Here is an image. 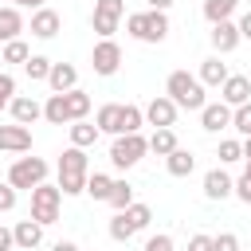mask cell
<instances>
[{"instance_id":"17","label":"cell","mask_w":251,"mask_h":251,"mask_svg":"<svg viewBox=\"0 0 251 251\" xmlns=\"http://www.w3.org/2000/svg\"><path fill=\"white\" fill-rule=\"evenodd\" d=\"M47 86H51L55 94H63V90H75V86H78V67H75V63H51Z\"/></svg>"},{"instance_id":"50","label":"cell","mask_w":251,"mask_h":251,"mask_svg":"<svg viewBox=\"0 0 251 251\" xmlns=\"http://www.w3.org/2000/svg\"><path fill=\"white\" fill-rule=\"evenodd\" d=\"M90 4H94V0H90Z\"/></svg>"},{"instance_id":"11","label":"cell","mask_w":251,"mask_h":251,"mask_svg":"<svg viewBox=\"0 0 251 251\" xmlns=\"http://www.w3.org/2000/svg\"><path fill=\"white\" fill-rule=\"evenodd\" d=\"M208 39H212L216 55H231V51L243 43V39H239V27H235V20H220V24H212Z\"/></svg>"},{"instance_id":"25","label":"cell","mask_w":251,"mask_h":251,"mask_svg":"<svg viewBox=\"0 0 251 251\" xmlns=\"http://www.w3.org/2000/svg\"><path fill=\"white\" fill-rule=\"evenodd\" d=\"M165 169H169V176H188V173L196 169V157H192L188 149H180V145H176V149L165 157Z\"/></svg>"},{"instance_id":"42","label":"cell","mask_w":251,"mask_h":251,"mask_svg":"<svg viewBox=\"0 0 251 251\" xmlns=\"http://www.w3.org/2000/svg\"><path fill=\"white\" fill-rule=\"evenodd\" d=\"M188 251H212V235H204V231L192 235V239H188Z\"/></svg>"},{"instance_id":"16","label":"cell","mask_w":251,"mask_h":251,"mask_svg":"<svg viewBox=\"0 0 251 251\" xmlns=\"http://www.w3.org/2000/svg\"><path fill=\"white\" fill-rule=\"evenodd\" d=\"M231 184H235V180H231L227 169H220V165L204 173V196H208V200H227V196H231Z\"/></svg>"},{"instance_id":"21","label":"cell","mask_w":251,"mask_h":251,"mask_svg":"<svg viewBox=\"0 0 251 251\" xmlns=\"http://www.w3.org/2000/svg\"><path fill=\"white\" fill-rule=\"evenodd\" d=\"M227 75H231V71H227V63H224L220 55H208V59L200 63V75H196V78H200L204 86H220Z\"/></svg>"},{"instance_id":"49","label":"cell","mask_w":251,"mask_h":251,"mask_svg":"<svg viewBox=\"0 0 251 251\" xmlns=\"http://www.w3.org/2000/svg\"><path fill=\"white\" fill-rule=\"evenodd\" d=\"M239 4H251V0H239Z\"/></svg>"},{"instance_id":"14","label":"cell","mask_w":251,"mask_h":251,"mask_svg":"<svg viewBox=\"0 0 251 251\" xmlns=\"http://www.w3.org/2000/svg\"><path fill=\"white\" fill-rule=\"evenodd\" d=\"M0 149L4 153H27L31 149V129L12 122V126H0Z\"/></svg>"},{"instance_id":"36","label":"cell","mask_w":251,"mask_h":251,"mask_svg":"<svg viewBox=\"0 0 251 251\" xmlns=\"http://www.w3.org/2000/svg\"><path fill=\"white\" fill-rule=\"evenodd\" d=\"M137 231L129 227V220L122 216V212H114V220H110V239H118V243H129Z\"/></svg>"},{"instance_id":"8","label":"cell","mask_w":251,"mask_h":251,"mask_svg":"<svg viewBox=\"0 0 251 251\" xmlns=\"http://www.w3.org/2000/svg\"><path fill=\"white\" fill-rule=\"evenodd\" d=\"M145 126H153V129H165V126H176V114H180V106L169 98V94H153L145 106Z\"/></svg>"},{"instance_id":"41","label":"cell","mask_w":251,"mask_h":251,"mask_svg":"<svg viewBox=\"0 0 251 251\" xmlns=\"http://www.w3.org/2000/svg\"><path fill=\"white\" fill-rule=\"evenodd\" d=\"M16 208V188L8 180H0V212H12Z\"/></svg>"},{"instance_id":"38","label":"cell","mask_w":251,"mask_h":251,"mask_svg":"<svg viewBox=\"0 0 251 251\" xmlns=\"http://www.w3.org/2000/svg\"><path fill=\"white\" fill-rule=\"evenodd\" d=\"M16 98V78L8 71H0V110H8V102Z\"/></svg>"},{"instance_id":"30","label":"cell","mask_w":251,"mask_h":251,"mask_svg":"<svg viewBox=\"0 0 251 251\" xmlns=\"http://www.w3.org/2000/svg\"><path fill=\"white\" fill-rule=\"evenodd\" d=\"M145 126V110L133 102H122V133H141Z\"/></svg>"},{"instance_id":"37","label":"cell","mask_w":251,"mask_h":251,"mask_svg":"<svg viewBox=\"0 0 251 251\" xmlns=\"http://www.w3.org/2000/svg\"><path fill=\"white\" fill-rule=\"evenodd\" d=\"M212 251H239V235H235V231H220V235H212Z\"/></svg>"},{"instance_id":"18","label":"cell","mask_w":251,"mask_h":251,"mask_svg":"<svg viewBox=\"0 0 251 251\" xmlns=\"http://www.w3.org/2000/svg\"><path fill=\"white\" fill-rule=\"evenodd\" d=\"M12 239H16V247H20V251H31V247H39V243H43V224H35V220L27 216V220H20V224L12 227Z\"/></svg>"},{"instance_id":"29","label":"cell","mask_w":251,"mask_h":251,"mask_svg":"<svg viewBox=\"0 0 251 251\" xmlns=\"http://www.w3.org/2000/svg\"><path fill=\"white\" fill-rule=\"evenodd\" d=\"M110 184H114V176H106V173H86V196L90 200H110Z\"/></svg>"},{"instance_id":"24","label":"cell","mask_w":251,"mask_h":251,"mask_svg":"<svg viewBox=\"0 0 251 251\" xmlns=\"http://www.w3.org/2000/svg\"><path fill=\"white\" fill-rule=\"evenodd\" d=\"M145 141H149V153H157V157H169V153L180 145V141H176V133H173V126H165V129H153Z\"/></svg>"},{"instance_id":"2","label":"cell","mask_w":251,"mask_h":251,"mask_svg":"<svg viewBox=\"0 0 251 251\" xmlns=\"http://www.w3.org/2000/svg\"><path fill=\"white\" fill-rule=\"evenodd\" d=\"M126 31H129L137 43H165V35H169V16H165V12H153V8L129 12V16H126Z\"/></svg>"},{"instance_id":"3","label":"cell","mask_w":251,"mask_h":251,"mask_svg":"<svg viewBox=\"0 0 251 251\" xmlns=\"http://www.w3.org/2000/svg\"><path fill=\"white\" fill-rule=\"evenodd\" d=\"M165 94L180 106V110H200L208 98H204V82L196 78V75H188V71H173L169 78H165Z\"/></svg>"},{"instance_id":"22","label":"cell","mask_w":251,"mask_h":251,"mask_svg":"<svg viewBox=\"0 0 251 251\" xmlns=\"http://www.w3.org/2000/svg\"><path fill=\"white\" fill-rule=\"evenodd\" d=\"M63 102H67L71 122L86 118V114H90V106H94V102H90V94H86V90H78V86H75V90H63Z\"/></svg>"},{"instance_id":"40","label":"cell","mask_w":251,"mask_h":251,"mask_svg":"<svg viewBox=\"0 0 251 251\" xmlns=\"http://www.w3.org/2000/svg\"><path fill=\"white\" fill-rule=\"evenodd\" d=\"M145 251H173V235H169V231L149 235V239H145Z\"/></svg>"},{"instance_id":"15","label":"cell","mask_w":251,"mask_h":251,"mask_svg":"<svg viewBox=\"0 0 251 251\" xmlns=\"http://www.w3.org/2000/svg\"><path fill=\"white\" fill-rule=\"evenodd\" d=\"M8 114H12V122L31 126V122H39V118H43V106H39L35 98H27V94H16V98L8 102Z\"/></svg>"},{"instance_id":"33","label":"cell","mask_w":251,"mask_h":251,"mask_svg":"<svg viewBox=\"0 0 251 251\" xmlns=\"http://www.w3.org/2000/svg\"><path fill=\"white\" fill-rule=\"evenodd\" d=\"M216 157H220V165H235V161H243V137H224L220 149H216Z\"/></svg>"},{"instance_id":"13","label":"cell","mask_w":251,"mask_h":251,"mask_svg":"<svg viewBox=\"0 0 251 251\" xmlns=\"http://www.w3.org/2000/svg\"><path fill=\"white\" fill-rule=\"evenodd\" d=\"M59 27H63V16L55 8H35L31 12V35L35 39H55Z\"/></svg>"},{"instance_id":"4","label":"cell","mask_w":251,"mask_h":251,"mask_svg":"<svg viewBox=\"0 0 251 251\" xmlns=\"http://www.w3.org/2000/svg\"><path fill=\"white\" fill-rule=\"evenodd\" d=\"M145 153H149V141H145L141 133H118L114 145H110V165L126 173V169H133Z\"/></svg>"},{"instance_id":"5","label":"cell","mask_w":251,"mask_h":251,"mask_svg":"<svg viewBox=\"0 0 251 251\" xmlns=\"http://www.w3.org/2000/svg\"><path fill=\"white\" fill-rule=\"evenodd\" d=\"M47 169H51V165H47L43 157H16V161H12V169H8V184H12L16 192H20V188H27V192H31L35 184H43V180H47Z\"/></svg>"},{"instance_id":"32","label":"cell","mask_w":251,"mask_h":251,"mask_svg":"<svg viewBox=\"0 0 251 251\" xmlns=\"http://www.w3.org/2000/svg\"><path fill=\"white\" fill-rule=\"evenodd\" d=\"M24 75H27L31 82H47V75H51V59H47V55H27Z\"/></svg>"},{"instance_id":"39","label":"cell","mask_w":251,"mask_h":251,"mask_svg":"<svg viewBox=\"0 0 251 251\" xmlns=\"http://www.w3.org/2000/svg\"><path fill=\"white\" fill-rule=\"evenodd\" d=\"M231 196H239L243 204H251V173H239L235 184H231Z\"/></svg>"},{"instance_id":"19","label":"cell","mask_w":251,"mask_h":251,"mask_svg":"<svg viewBox=\"0 0 251 251\" xmlns=\"http://www.w3.org/2000/svg\"><path fill=\"white\" fill-rule=\"evenodd\" d=\"M94 126H98V133L118 137V133H122V102H106V106H98Z\"/></svg>"},{"instance_id":"9","label":"cell","mask_w":251,"mask_h":251,"mask_svg":"<svg viewBox=\"0 0 251 251\" xmlns=\"http://www.w3.org/2000/svg\"><path fill=\"white\" fill-rule=\"evenodd\" d=\"M90 67H94V75H102V78L118 75V67H122V47H118L114 39H98V43H94V55H90Z\"/></svg>"},{"instance_id":"12","label":"cell","mask_w":251,"mask_h":251,"mask_svg":"<svg viewBox=\"0 0 251 251\" xmlns=\"http://www.w3.org/2000/svg\"><path fill=\"white\" fill-rule=\"evenodd\" d=\"M220 102H227L231 110L243 106V102H251V78L247 75H227L220 82Z\"/></svg>"},{"instance_id":"47","label":"cell","mask_w":251,"mask_h":251,"mask_svg":"<svg viewBox=\"0 0 251 251\" xmlns=\"http://www.w3.org/2000/svg\"><path fill=\"white\" fill-rule=\"evenodd\" d=\"M12 4H16V8H31V12L43 8V0H12Z\"/></svg>"},{"instance_id":"10","label":"cell","mask_w":251,"mask_h":251,"mask_svg":"<svg viewBox=\"0 0 251 251\" xmlns=\"http://www.w3.org/2000/svg\"><path fill=\"white\" fill-rule=\"evenodd\" d=\"M196 114H200V129H208V133L231 129V106L227 102H204Z\"/></svg>"},{"instance_id":"43","label":"cell","mask_w":251,"mask_h":251,"mask_svg":"<svg viewBox=\"0 0 251 251\" xmlns=\"http://www.w3.org/2000/svg\"><path fill=\"white\" fill-rule=\"evenodd\" d=\"M235 27H239V39H251V12H243L235 20Z\"/></svg>"},{"instance_id":"7","label":"cell","mask_w":251,"mask_h":251,"mask_svg":"<svg viewBox=\"0 0 251 251\" xmlns=\"http://www.w3.org/2000/svg\"><path fill=\"white\" fill-rule=\"evenodd\" d=\"M122 16H126V0H94V16H90L94 35L98 39H114Z\"/></svg>"},{"instance_id":"48","label":"cell","mask_w":251,"mask_h":251,"mask_svg":"<svg viewBox=\"0 0 251 251\" xmlns=\"http://www.w3.org/2000/svg\"><path fill=\"white\" fill-rule=\"evenodd\" d=\"M251 157V137H243V161Z\"/></svg>"},{"instance_id":"45","label":"cell","mask_w":251,"mask_h":251,"mask_svg":"<svg viewBox=\"0 0 251 251\" xmlns=\"http://www.w3.org/2000/svg\"><path fill=\"white\" fill-rule=\"evenodd\" d=\"M145 4H149L153 12H169V8H173V0H145Z\"/></svg>"},{"instance_id":"20","label":"cell","mask_w":251,"mask_h":251,"mask_svg":"<svg viewBox=\"0 0 251 251\" xmlns=\"http://www.w3.org/2000/svg\"><path fill=\"white\" fill-rule=\"evenodd\" d=\"M20 31H24V16H20V8H16V4H4V8H0V43L20 39Z\"/></svg>"},{"instance_id":"27","label":"cell","mask_w":251,"mask_h":251,"mask_svg":"<svg viewBox=\"0 0 251 251\" xmlns=\"http://www.w3.org/2000/svg\"><path fill=\"white\" fill-rule=\"evenodd\" d=\"M122 216L129 220V227H133V231H145V227L153 224V208H149V204H141V200H133L129 208H122Z\"/></svg>"},{"instance_id":"1","label":"cell","mask_w":251,"mask_h":251,"mask_svg":"<svg viewBox=\"0 0 251 251\" xmlns=\"http://www.w3.org/2000/svg\"><path fill=\"white\" fill-rule=\"evenodd\" d=\"M59 192L63 196H82V188H86V173H90V161H86V149H78V145H67L63 153H59Z\"/></svg>"},{"instance_id":"46","label":"cell","mask_w":251,"mask_h":251,"mask_svg":"<svg viewBox=\"0 0 251 251\" xmlns=\"http://www.w3.org/2000/svg\"><path fill=\"white\" fill-rule=\"evenodd\" d=\"M51 251H78V243H71V239H59Z\"/></svg>"},{"instance_id":"35","label":"cell","mask_w":251,"mask_h":251,"mask_svg":"<svg viewBox=\"0 0 251 251\" xmlns=\"http://www.w3.org/2000/svg\"><path fill=\"white\" fill-rule=\"evenodd\" d=\"M231 129L239 137H251V102H243V106L231 110Z\"/></svg>"},{"instance_id":"23","label":"cell","mask_w":251,"mask_h":251,"mask_svg":"<svg viewBox=\"0 0 251 251\" xmlns=\"http://www.w3.org/2000/svg\"><path fill=\"white\" fill-rule=\"evenodd\" d=\"M67 129H71V145H78V149H90V145L98 141V126H94V122H86V118L71 122Z\"/></svg>"},{"instance_id":"34","label":"cell","mask_w":251,"mask_h":251,"mask_svg":"<svg viewBox=\"0 0 251 251\" xmlns=\"http://www.w3.org/2000/svg\"><path fill=\"white\" fill-rule=\"evenodd\" d=\"M27 55H31V47L24 39H8L0 51V63H27Z\"/></svg>"},{"instance_id":"28","label":"cell","mask_w":251,"mask_h":251,"mask_svg":"<svg viewBox=\"0 0 251 251\" xmlns=\"http://www.w3.org/2000/svg\"><path fill=\"white\" fill-rule=\"evenodd\" d=\"M43 118H47L51 126H71V114H67V102H63V94H51V98L43 102Z\"/></svg>"},{"instance_id":"44","label":"cell","mask_w":251,"mask_h":251,"mask_svg":"<svg viewBox=\"0 0 251 251\" xmlns=\"http://www.w3.org/2000/svg\"><path fill=\"white\" fill-rule=\"evenodd\" d=\"M16 247V239H12V227H4L0 224V251H12Z\"/></svg>"},{"instance_id":"31","label":"cell","mask_w":251,"mask_h":251,"mask_svg":"<svg viewBox=\"0 0 251 251\" xmlns=\"http://www.w3.org/2000/svg\"><path fill=\"white\" fill-rule=\"evenodd\" d=\"M106 204H110L114 212L129 208V204H133V184H129V180H114V184H110V200H106Z\"/></svg>"},{"instance_id":"6","label":"cell","mask_w":251,"mask_h":251,"mask_svg":"<svg viewBox=\"0 0 251 251\" xmlns=\"http://www.w3.org/2000/svg\"><path fill=\"white\" fill-rule=\"evenodd\" d=\"M59 204H63V192H59V184H35L31 188V220L35 224H55L59 220Z\"/></svg>"},{"instance_id":"26","label":"cell","mask_w":251,"mask_h":251,"mask_svg":"<svg viewBox=\"0 0 251 251\" xmlns=\"http://www.w3.org/2000/svg\"><path fill=\"white\" fill-rule=\"evenodd\" d=\"M235 8H239V0H204V20L208 24H220V20H231L235 16Z\"/></svg>"}]
</instances>
